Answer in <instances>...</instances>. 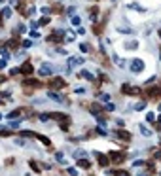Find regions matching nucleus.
<instances>
[{"label":"nucleus","mask_w":161,"mask_h":176,"mask_svg":"<svg viewBox=\"0 0 161 176\" xmlns=\"http://www.w3.org/2000/svg\"><path fill=\"white\" fill-rule=\"evenodd\" d=\"M144 95H146L148 99H159L161 97V87H148V89L144 91Z\"/></svg>","instance_id":"1"},{"label":"nucleus","mask_w":161,"mask_h":176,"mask_svg":"<svg viewBox=\"0 0 161 176\" xmlns=\"http://www.w3.org/2000/svg\"><path fill=\"white\" fill-rule=\"evenodd\" d=\"M87 110H89V112H91L95 117H97V116H104V114H102V104H99V102H91V104L87 106Z\"/></svg>","instance_id":"2"},{"label":"nucleus","mask_w":161,"mask_h":176,"mask_svg":"<svg viewBox=\"0 0 161 176\" xmlns=\"http://www.w3.org/2000/svg\"><path fill=\"white\" fill-rule=\"evenodd\" d=\"M25 87H32V89H42V81L40 80H34V78H27L23 81Z\"/></svg>","instance_id":"3"},{"label":"nucleus","mask_w":161,"mask_h":176,"mask_svg":"<svg viewBox=\"0 0 161 176\" xmlns=\"http://www.w3.org/2000/svg\"><path fill=\"white\" fill-rule=\"evenodd\" d=\"M38 72H40L42 76H51V74L55 72V70H53V66H51L49 63H42V64H40V70H38Z\"/></svg>","instance_id":"4"},{"label":"nucleus","mask_w":161,"mask_h":176,"mask_svg":"<svg viewBox=\"0 0 161 176\" xmlns=\"http://www.w3.org/2000/svg\"><path fill=\"white\" fill-rule=\"evenodd\" d=\"M131 70H133V72H142V70H144V61H142V59H133Z\"/></svg>","instance_id":"5"},{"label":"nucleus","mask_w":161,"mask_h":176,"mask_svg":"<svg viewBox=\"0 0 161 176\" xmlns=\"http://www.w3.org/2000/svg\"><path fill=\"white\" fill-rule=\"evenodd\" d=\"M121 91H123L125 95H138V93H140V89H138V87H133V85H129V83H123Z\"/></svg>","instance_id":"6"},{"label":"nucleus","mask_w":161,"mask_h":176,"mask_svg":"<svg viewBox=\"0 0 161 176\" xmlns=\"http://www.w3.org/2000/svg\"><path fill=\"white\" fill-rule=\"evenodd\" d=\"M108 157H110V161H114V163H121L125 159V154L123 152H110Z\"/></svg>","instance_id":"7"},{"label":"nucleus","mask_w":161,"mask_h":176,"mask_svg":"<svg viewBox=\"0 0 161 176\" xmlns=\"http://www.w3.org/2000/svg\"><path fill=\"white\" fill-rule=\"evenodd\" d=\"M49 119H57V121H68V116L63 112H49Z\"/></svg>","instance_id":"8"},{"label":"nucleus","mask_w":161,"mask_h":176,"mask_svg":"<svg viewBox=\"0 0 161 176\" xmlns=\"http://www.w3.org/2000/svg\"><path fill=\"white\" fill-rule=\"evenodd\" d=\"M66 83H64V80L63 78H51L49 80V87L51 89H57V87H64Z\"/></svg>","instance_id":"9"},{"label":"nucleus","mask_w":161,"mask_h":176,"mask_svg":"<svg viewBox=\"0 0 161 176\" xmlns=\"http://www.w3.org/2000/svg\"><path fill=\"white\" fill-rule=\"evenodd\" d=\"M47 97H49L51 100H57V102H68V100H66V97H63V95H59V93H55V91H49V93H47Z\"/></svg>","instance_id":"10"},{"label":"nucleus","mask_w":161,"mask_h":176,"mask_svg":"<svg viewBox=\"0 0 161 176\" xmlns=\"http://www.w3.org/2000/svg\"><path fill=\"white\" fill-rule=\"evenodd\" d=\"M116 136L120 140H125V142H129L131 140V133H127L125 129H120V131H116Z\"/></svg>","instance_id":"11"},{"label":"nucleus","mask_w":161,"mask_h":176,"mask_svg":"<svg viewBox=\"0 0 161 176\" xmlns=\"http://www.w3.org/2000/svg\"><path fill=\"white\" fill-rule=\"evenodd\" d=\"M97 159H99V165H101V167H108V165H110V157H106V155H102V154H97Z\"/></svg>","instance_id":"12"},{"label":"nucleus","mask_w":161,"mask_h":176,"mask_svg":"<svg viewBox=\"0 0 161 176\" xmlns=\"http://www.w3.org/2000/svg\"><path fill=\"white\" fill-rule=\"evenodd\" d=\"M19 70H21V74H25V76H28V74H32V64H30V63H23V64H21V68H19Z\"/></svg>","instance_id":"13"},{"label":"nucleus","mask_w":161,"mask_h":176,"mask_svg":"<svg viewBox=\"0 0 161 176\" xmlns=\"http://www.w3.org/2000/svg\"><path fill=\"white\" fill-rule=\"evenodd\" d=\"M68 64H70V66H80V64H83V59L82 57H70L68 59Z\"/></svg>","instance_id":"14"},{"label":"nucleus","mask_w":161,"mask_h":176,"mask_svg":"<svg viewBox=\"0 0 161 176\" xmlns=\"http://www.w3.org/2000/svg\"><path fill=\"white\" fill-rule=\"evenodd\" d=\"M23 114H25V110H23V108H19V110H14V112H9L8 119H15V117H19V116H23Z\"/></svg>","instance_id":"15"},{"label":"nucleus","mask_w":161,"mask_h":176,"mask_svg":"<svg viewBox=\"0 0 161 176\" xmlns=\"http://www.w3.org/2000/svg\"><path fill=\"white\" fill-rule=\"evenodd\" d=\"M78 167L80 169H91V163H89V159H78Z\"/></svg>","instance_id":"16"},{"label":"nucleus","mask_w":161,"mask_h":176,"mask_svg":"<svg viewBox=\"0 0 161 176\" xmlns=\"http://www.w3.org/2000/svg\"><path fill=\"white\" fill-rule=\"evenodd\" d=\"M80 78H83V80H93V74L89 72V70H82V72H80Z\"/></svg>","instance_id":"17"},{"label":"nucleus","mask_w":161,"mask_h":176,"mask_svg":"<svg viewBox=\"0 0 161 176\" xmlns=\"http://www.w3.org/2000/svg\"><path fill=\"white\" fill-rule=\"evenodd\" d=\"M17 44H19V42L15 40V38H12V40H8V44H6V47H8V49H15V47H17Z\"/></svg>","instance_id":"18"},{"label":"nucleus","mask_w":161,"mask_h":176,"mask_svg":"<svg viewBox=\"0 0 161 176\" xmlns=\"http://www.w3.org/2000/svg\"><path fill=\"white\" fill-rule=\"evenodd\" d=\"M36 140H40L42 144H46V146H49L51 142H49V138H47V136H42V135H38L36 133Z\"/></svg>","instance_id":"19"},{"label":"nucleus","mask_w":161,"mask_h":176,"mask_svg":"<svg viewBox=\"0 0 161 176\" xmlns=\"http://www.w3.org/2000/svg\"><path fill=\"white\" fill-rule=\"evenodd\" d=\"M125 47H127V49H137V47H138V42H137V40H133V42H125Z\"/></svg>","instance_id":"20"},{"label":"nucleus","mask_w":161,"mask_h":176,"mask_svg":"<svg viewBox=\"0 0 161 176\" xmlns=\"http://www.w3.org/2000/svg\"><path fill=\"white\" fill-rule=\"evenodd\" d=\"M21 136H25V138H36V133L34 131H23Z\"/></svg>","instance_id":"21"},{"label":"nucleus","mask_w":161,"mask_h":176,"mask_svg":"<svg viewBox=\"0 0 161 176\" xmlns=\"http://www.w3.org/2000/svg\"><path fill=\"white\" fill-rule=\"evenodd\" d=\"M138 129H140V133H142L144 136H152V131H148L146 125H138Z\"/></svg>","instance_id":"22"},{"label":"nucleus","mask_w":161,"mask_h":176,"mask_svg":"<svg viewBox=\"0 0 161 176\" xmlns=\"http://www.w3.org/2000/svg\"><path fill=\"white\" fill-rule=\"evenodd\" d=\"M28 165H30V169H32V171H34V172H40V171H42V169H40V165H38L36 161H30V163H28Z\"/></svg>","instance_id":"23"},{"label":"nucleus","mask_w":161,"mask_h":176,"mask_svg":"<svg viewBox=\"0 0 161 176\" xmlns=\"http://www.w3.org/2000/svg\"><path fill=\"white\" fill-rule=\"evenodd\" d=\"M74 157H78V159H85V152H82V150H76V152H74Z\"/></svg>","instance_id":"24"},{"label":"nucleus","mask_w":161,"mask_h":176,"mask_svg":"<svg viewBox=\"0 0 161 176\" xmlns=\"http://www.w3.org/2000/svg\"><path fill=\"white\" fill-rule=\"evenodd\" d=\"M47 23H49V17L46 15V17H42L40 21H38V27H44V25H47Z\"/></svg>","instance_id":"25"},{"label":"nucleus","mask_w":161,"mask_h":176,"mask_svg":"<svg viewBox=\"0 0 161 176\" xmlns=\"http://www.w3.org/2000/svg\"><path fill=\"white\" fill-rule=\"evenodd\" d=\"M152 154H154V157H156V159H161V150L152 148Z\"/></svg>","instance_id":"26"},{"label":"nucleus","mask_w":161,"mask_h":176,"mask_svg":"<svg viewBox=\"0 0 161 176\" xmlns=\"http://www.w3.org/2000/svg\"><path fill=\"white\" fill-rule=\"evenodd\" d=\"M146 121H150V123H154V121H156V116H154V114H152V112H148V114H146Z\"/></svg>","instance_id":"27"},{"label":"nucleus","mask_w":161,"mask_h":176,"mask_svg":"<svg viewBox=\"0 0 161 176\" xmlns=\"http://www.w3.org/2000/svg\"><path fill=\"white\" fill-rule=\"evenodd\" d=\"M0 14L4 15V17H9V15H12V8H4L2 12H0Z\"/></svg>","instance_id":"28"},{"label":"nucleus","mask_w":161,"mask_h":176,"mask_svg":"<svg viewBox=\"0 0 161 176\" xmlns=\"http://www.w3.org/2000/svg\"><path fill=\"white\" fill-rule=\"evenodd\" d=\"M114 176H131V174H129L127 171H116V172H114Z\"/></svg>","instance_id":"29"},{"label":"nucleus","mask_w":161,"mask_h":176,"mask_svg":"<svg viewBox=\"0 0 161 176\" xmlns=\"http://www.w3.org/2000/svg\"><path fill=\"white\" fill-rule=\"evenodd\" d=\"M19 119H14V121H12V119H9V127H12V129H15V127H19Z\"/></svg>","instance_id":"30"},{"label":"nucleus","mask_w":161,"mask_h":176,"mask_svg":"<svg viewBox=\"0 0 161 176\" xmlns=\"http://www.w3.org/2000/svg\"><path fill=\"white\" fill-rule=\"evenodd\" d=\"M80 49H82L83 53H87L89 51V44H80Z\"/></svg>","instance_id":"31"},{"label":"nucleus","mask_w":161,"mask_h":176,"mask_svg":"<svg viewBox=\"0 0 161 176\" xmlns=\"http://www.w3.org/2000/svg\"><path fill=\"white\" fill-rule=\"evenodd\" d=\"M74 36H76V34H74L72 30H70V32H66V42H72V40H74Z\"/></svg>","instance_id":"32"},{"label":"nucleus","mask_w":161,"mask_h":176,"mask_svg":"<svg viewBox=\"0 0 161 176\" xmlns=\"http://www.w3.org/2000/svg\"><path fill=\"white\" fill-rule=\"evenodd\" d=\"M0 136H4V138H6V136H12V133L6 131V129H0Z\"/></svg>","instance_id":"33"},{"label":"nucleus","mask_w":161,"mask_h":176,"mask_svg":"<svg viewBox=\"0 0 161 176\" xmlns=\"http://www.w3.org/2000/svg\"><path fill=\"white\" fill-rule=\"evenodd\" d=\"M104 108L108 110V112H112V110H114L116 106H114V104H112V102H106V104H104Z\"/></svg>","instance_id":"34"},{"label":"nucleus","mask_w":161,"mask_h":176,"mask_svg":"<svg viewBox=\"0 0 161 176\" xmlns=\"http://www.w3.org/2000/svg\"><path fill=\"white\" fill-rule=\"evenodd\" d=\"M21 45H23V47H30L32 42H30V40H23V42H21Z\"/></svg>","instance_id":"35"},{"label":"nucleus","mask_w":161,"mask_h":176,"mask_svg":"<svg viewBox=\"0 0 161 176\" xmlns=\"http://www.w3.org/2000/svg\"><path fill=\"white\" fill-rule=\"evenodd\" d=\"M72 25H80V17L78 15H72Z\"/></svg>","instance_id":"36"},{"label":"nucleus","mask_w":161,"mask_h":176,"mask_svg":"<svg viewBox=\"0 0 161 176\" xmlns=\"http://www.w3.org/2000/svg\"><path fill=\"white\" fill-rule=\"evenodd\" d=\"M135 110H144V102H137L135 104Z\"/></svg>","instance_id":"37"},{"label":"nucleus","mask_w":161,"mask_h":176,"mask_svg":"<svg viewBox=\"0 0 161 176\" xmlns=\"http://www.w3.org/2000/svg\"><path fill=\"white\" fill-rule=\"evenodd\" d=\"M49 119V114H42L40 116V121H47Z\"/></svg>","instance_id":"38"},{"label":"nucleus","mask_w":161,"mask_h":176,"mask_svg":"<svg viewBox=\"0 0 161 176\" xmlns=\"http://www.w3.org/2000/svg\"><path fill=\"white\" fill-rule=\"evenodd\" d=\"M97 14H99V9L93 8V9H91V19H95V17H97Z\"/></svg>","instance_id":"39"},{"label":"nucleus","mask_w":161,"mask_h":176,"mask_svg":"<svg viewBox=\"0 0 161 176\" xmlns=\"http://www.w3.org/2000/svg\"><path fill=\"white\" fill-rule=\"evenodd\" d=\"M19 72H21L19 68H12V70H9V74H12V76H15V74H19Z\"/></svg>","instance_id":"40"},{"label":"nucleus","mask_w":161,"mask_h":176,"mask_svg":"<svg viewBox=\"0 0 161 176\" xmlns=\"http://www.w3.org/2000/svg\"><path fill=\"white\" fill-rule=\"evenodd\" d=\"M101 28H102V27H101V25H97V27H95V28H93V32H95V34H101Z\"/></svg>","instance_id":"41"},{"label":"nucleus","mask_w":161,"mask_h":176,"mask_svg":"<svg viewBox=\"0 0 161 176\" xmlns=\"http://www.w3.org/2000/svg\"><path fill=\"white\" fill-rule=\"evenodd\" d=\"M133 165H135V167H142V165H146V163H144V161H135Z\"/></svg>","instance_id":"42"},{"label":"nucleus","mask_w":161,"mask_h":176,"mask_svg":"<svg viewBox=\"0 0 161 176\" xmlns=\"http://www.w3.org/2000/svg\"><path fill=\"white\" fill-rule=\"evenodd\" d=\"M68 174H70V176H76L78 172H76V169H68Z\"/></svg>","instance_id":"43"},{"label":"nucleus","mask_w":161,"mask_h":176,"mask_svg":"<svg viewBox=\"0 0 161 176\" xmlns=\"http://www.w3.org/2000/svg\"><path fill=\"white\" fill-rule=\"evenodd\" d=\"M97 133H99V135H106V131L102 129V127H99V129H97Z\"/></svg>","instance_id":"44"},{"label":"nucleus","mask_w":161,"mask_h":176,"mask_svg":"<svg viewBox=\"0 0 161 176\" xmlns=\"http://www.w3.org/2000/svg\"><path fill=\"white\" fill-rule=\"evenodd\" d=\"M101 99L104 100V102H108V100H110V97H108V95H101Z\"/></svg>","instance_id":"45"},{"label":"nucleus","mask_w":161,"mask_h":176,"mask_svg":"<svg viewBox=\"0 0 161 176\" xmlns=\"http://www.w3.org/2000/svg\"><path fill=\"white\" fill-rule=\"evenodd\" d=\"M6 66V59H0V68H4Z\"/></svg>","instance_id":"46"},{"label":"nucleus","mask_w":161,"mask_h":176,"mask_svg":"<svg viewBox=\"0 0 161 176\" xmlns=\"http://www.w3.org/2000/svg\"><path fill=\"white\" fill-rule=\"evenodd\" d=\"M157 110H159V112H161V104H159V106H157Z\"/></svg>","instance_id":"47"},{"label":"nucleus","mask_w":161,"mask_h":176,"mask_svg":"<svg viewBox=\"0 0 161 176\" xmlns=\"http://www.w3.org/2000/svg\"><path fill=\"white\" fill-rule=\"evenodd\" d=\"M0 25H2V15H0Z\"/></svg>","instance_id":"48"},{"label":"nucleus","mask_w":161,"mask_h":176,"mask_svg":"<svg viewBox=\"0 0 161 176\" xmlns=\"http://www.w3.org/2000/svg\"><path fill=\"white\" fill-rule=\"evenodd\" d=\"M159 36H161V28H159Z\"/></svg>","instance_id":"49"},{"label":"nucleus","mask_w":161,"mask_h":176,"mask_svg":"<svg viewBox=\"0 0 161 176\" xmlns=\"http://www.w3.org/2000/svg\"><path fill=\"white\" fill-rule=\"evenodd\" d=\"M0 119H2V114H0Z\"/></svg>","instance_id":"50"},{"label":"nucleus","mask_w":161,"mask_h":176,"mask_svg":"<svg viewBox=\"0 0 161 176\" xmlns=\"http://www.w3.org/2000/svg\"><path fill=\"white\" fill-rule=\"evenodd\" d=\"M0 2H4V0H0Z\"/></svg>","instance_id":"51"}]
</instances>
